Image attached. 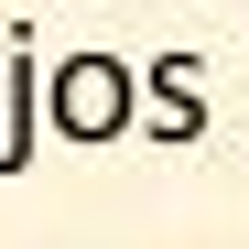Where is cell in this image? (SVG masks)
<instances>
[{"mask_svg":"<svg viewBox=\"0 0 249 249\" xmlns=\"http://www.w3.org/2000/svg\"><path fill=\"white\" fill-rule=\"evenodd\" d=\"M130 119H141V65H119L98 44L44 65V130L54 141H130Z\"/></svg>","mask_w":249,"mask_h":249,"instance_id":"6da1fadb","label":"cell"},{"mask_svg":"<svg viewBox=\"0 0 249 249\" xmlns=\"http://www.w3.org/2000/svg\"><path fill=\"white\" fill-rule=\"evenodd\" d=\"M130 130L141 141H206V65L195 54H152L141 65V119H130Z\"/></svg>","mask_w":249,"mask_h":249,"instance_id":"7a4b0ae2","label":"cell"},{"mask_svg":"<svg viewBox=\"0 0 249 249\" xmlns=\"http://www.w3.org/2000/svg\"><path fill=\"white\" fill-rule=\"evenodd\" d=\"M33 152H44V65L11 54L0 65V174H33Z\"/></svg>","mask_w":249,"mask_h":249,"instance_id":"3957f363","label":"cell"}]
</instances>
